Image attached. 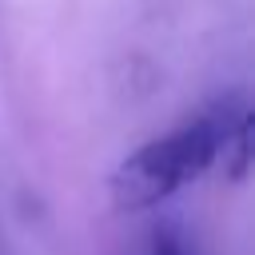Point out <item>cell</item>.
<instances>
[{"label":"cell","instance_id":"7a4b0ae2","mask_svg":"<svg viewBox=\"0 0 255 255\" xmlns=\"http://www.w3.org/2000/svg\"><path fill=\"white\" fill-rule=\"evenodd\" d=\"M151 255H183V247H179V239H175L171 231H155V239H151Z\"/></svg>","mask_w":255,"mask_h":255},{"label":"cell","instance_id":"6da1fadb","mask_svg":"<svg viewBox=\"0 0 255 255\" xmlns=\"http://www.w3.org/2000/svg\"><path fill=\"white\" fill-rule=\"evenodd\" d=\"M223 167L227 179H247L251 167V112L243 92H223L179 128L128 151L108 175V199L116 211H151Z\"/></svg>","mask_w":255,"mask_h":255}]
</instances>
